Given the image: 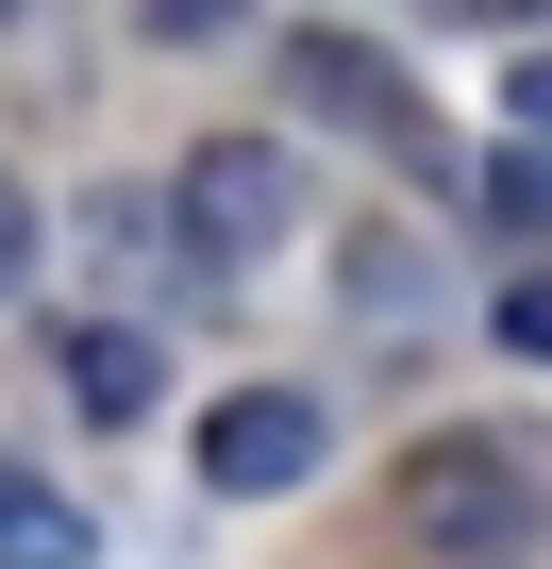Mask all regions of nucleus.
<instances>
[{"mask_svg": "<svg viewBox=\"0 0 552 569\" xmlns=\"http://www.w3.org/2000/svg\"><path fill=\"white\" fill-rule=\"evenodd\" d=\"M101 536H84V502L51 486V469H0V569H84Z\"/></svg>", "mask_w": 552, "mask_h": 569, "instance_id": "6", "label": "nucleus"}, {"mask_svg": "<svg viewBox=\"0 0 552 569\" xmlns=\"http://www.w3.org/2000/svg\"><path fill=\"white\" fill-rule=\"evenodd\" d=\"M151 386H168V352H151L134 319H84V336H68V402H84V419H151Z\"/></svg>", "mask_w": 552, "mask_h": 569, "instance_id": "5", "label": "nucleus"}, {"mask_svg": "<svg viewBox=\"0 0 552 569\" xmlns=\"http://www.w3.org/2000/svg\"><path fill=\"white\" fill-rule=\"evenodd\" d=\"M34 268V201H18V168H0V284Z\"/></svg>", "mask_w": 552, "mask_h": 569, "instance_id": "10", "label": "nucleus"}, {"mask_svg": "<svg viewBox=\"0 0 552 569\" xmlns=\"http://www.w3.org/2000/svg\"><path fill=\"white\" fill-rule=\"evenodd\" d=\"M452 18H552V0H452Z\"/></svg>", "mask_w": 552, "mask_h": 569, "instance_id": "12", "label": "nucleus"}, {"mask_svg": "<svg viewBox=\"0 0 552 569\" xmlns=\"http://www.w3.org/2000/svg\"><path fill=\"white\" fill-rule=\"evenodd\" d=\"M402 519H419L435 552H519V536H535V452H502V436H435L419 486H402Z\"/></svg>", "mask_w": 552, "mask_h": 569, "instance_id": "2", "label": "nucleus"}, {"mask_svg": "<svg viewBox=\"0 0 552 569\" xmlns=\"http://www.w3.org/2000/svg\"><path fill=\"white\" fill-rule=\"evenodd\" d=\"M302 469H319V402H302V386H251V402L201 419V486H218V502H285Z\"/></svg>", "mask_w": 552, "mask_h": 569, "instance_id": "3", "label": "nucleus"}, {"mask_svg": "<svg viewBox=\"0 0 552 569\" xmlns=\"http://www.w3.org/2000/svg\"><path fill=\"white\" fill-rule=\"evenodd\" d=\"M285 68H302V101H319V118H352V134H385V151H419V101L385 84V51H352V34H302Z\"/></svg>", "mask_w": 552, "mask_h": 569, "instance_id": "4", "label": "nucleus"}, {"mask_svg": "<svg viewBox=\"0 0 552 569\" xmlns=\"http://www.w3.org/2000/svg\"><path fill=\"white\" fill-rule=\"evenodd\" d=\"M485 336H502V352H535V369H552V268H535V284H502V319H485Z\"/></svg>", "mask_w": 552, "mask_h": 569, "instance_id": "7", "label": "nucleus"}, {"mask_svg": "<svg viewBox=\"0 0 552 569\" xmlns=\"http://www.w3.org/2000/svg\"><path fill=\"white\" fill-rule=\"evenodd\" d=\"M151 34H184V51L201 34H251V0H151Z\"/></svg>", "mask_w": 552, "mask_h": 569, "instance_id": "9", "label": "nucleus"}, {"mask_svg": "<svg viewBox=\"0 0 552 569\" xmlns=\"http://www.w3.org/2000/svg\"><path fill=\"white\" fill-rule=\"evenodd\" d=\"M302 234V168L268 151V134H201L184 151V251L201 268H251V251H285Z\"/></svg>", "mask_w": 552, "mask_h": 569, "instance_id": "1", "label": "nucleus"}, {"mask_svg": "<svg viewBox=\"0 0 552 569\" xmlns=\"http://www.w3.org/2000/svg\"><path fill=\"white\" fill-rule=\"evenodd\" d=\"M519 134H535V151H552V51H535V68H519Z\"/></svg>", "mask_w": 552, "mask_h": 569, "instance_id": "11", "label": "nucleus"}, {"mask_svg": "<svg viewBox=\"0 0 552 569\" xmlns=\"http://www.w3.org/2000/svg\"><path fill=\"white\" fill-rule=\"evenodd\" d=\"M485 218L502 234H552V168H485Z\"/></svg>", "mask_w": 552, "mask_h": 569, "instance_id": "8", "label": "nucleus"}]
</instances>
